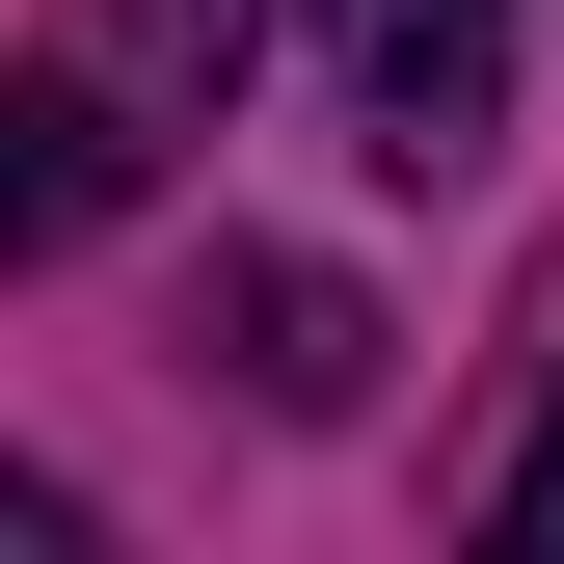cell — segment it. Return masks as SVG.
<instances>
[{
  "label": "cell",
  "instance_id": "1",
  "mask_svg": "<svg viewBox=\"0 0 564 564\" xmlns=\"http://www.w3.org/2000/svg\"><path fill=\"white\" fill-rule=\"evenodd\" d=\"M323 82H349V134L403 188H457L511 134V0H323Z\"/></svg>",
  "mask_w": 564,
  "mask_h": 564
},
{
  "label": "cell",
  "instance_id": "4",
  "mask_svg": "<svg viewBox=\"0 0 564 564\" xmlns=\"http://www.w3.org/2000/svg\"><path fill=\"white\" fill-rule=\"evenodd\" d=\"M82 54H108L162 134H216V108H242V54H269V0H82Z\"/></svg>",
  "mask_w": 564,
  "mask_h": 564
},
{
  "label": "cell",
  "instance_id": "2",
  "mask_svg": "<svg viewBox=\"0 0 564 564\" xmlns=\"http://www.w3.org/2000/svg\"><path fill=\"white\" fill-rule=\"evenodd\" d=\"M108 216H134V82L54 28L28 82H0V242H108Z\"/></svg>",
  "mask_w": 564,
  "mask_h": 564
},
{
  "label": "cell",
  "instance_id": "5",
  "mask_svg": "<svg viewBox=\"0 0 564 564\" xmlns=\"http://www.w3.org/2000/svg\"><path fill=\"white\" fill-rule=\"evenodd\" d=\"M484 538H511V564H564V403L511 431V484H484Z\"/></svg>",
  "mask_w": 564,
  "mask_h": 564
},
{
  "label": "cell",
  "instance_id": "3",
  "mask_svg": "<svg viewBox=\"0 0 564 564\" xmlns=\"http://www.w3.org/2000/svg\"><path fill=\"white\" fill-rule=\"evenodd\" d=\"M216 323H242V377L296 403V431H349V403H377V323H349V269H216Z\"/></svg>",
  "mask_w": 564,
  "mask_h": 564
}]
</instances>
